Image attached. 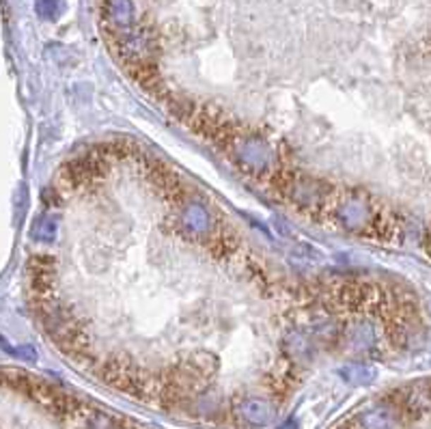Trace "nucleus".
I'll list each match as a JSON object with an SVG mask.
<instances>
[{"label": "nucleus", "instance_id": "nucleus-1", "mask_svg": "<svg viewBox=\"0 0 431 429\" xmlns=\"http://www.w3.org/2000/svg\"><path fill=\"white\" fill-rule=\"evenodd\" d=\"M104 16L110 24V32H123L134 26V5L132 0H104Z\"/></svg>", "mask_w": 431, "mask_h": 429}, {"label": "nucleus", "instance_id": "nucleus-2", "mask_svg": "<svg viewBox=\"0 0 431 429\" xmlns=\"http://www.w3.org/2000/svg\"><path fill=\"white\" fill-rule=\"evenodd\" d=\"M238 414L250 425H267L272 418V406L263 399H242L238 404Z\"/></svg>", "mask_w": 431, "mask_h": 429}, {"label": "nucleus", "instance_id": "nucleus-3", "mask_svg": "<svg viewBox=\"0 0 431 429\" xmlns=\"http://www.w3.org/2000/svg\"><path fill=\"white\" fill-rule=\"evenodd\" d=\"M358 423L363 429H393L395 412L388 406H375L358 414Z\"/></svg>", "mask_w": 431, "mask_h": 429}, {"label": "nucleus", "instance_id": "nucleus-4", "mask_svg": "<svg viewBox=\"0 0 431 429\" xmlns=\"http://www.w3.org/2000/svg\"><path fill=\"white\" fill-rule=\"evenodd\" d=\"M35 9L39 13V18L44 20H56L63 9H65V3L63 0H35Z\"/></svg>", "mask_w": 431, "mask_h": 429}, {"label": "nucleus", "instance_id": "nucleus-5", "mask_svg": "<svg viewBox=\"0 0 431 429\" xmlns=\"http://www.w3.org/2000/svg\"><path fill=\"white\" fill-rule=\"evenodd\" d=\"M32 236L42 242H52L56 236V220L54 218H42L35 226H32Z\"/></svg>", "mask_w": 431, "mask_h": 429}, {"label": "nucleus", "instance_id": "nucleus-6", "mask_svg": "<svg viewBox=\"0 0 431 429\" xmlns=\"http://www.w3.org/2000/svg\"><path fill=\"white\" fill-rule=\"evenodd\" d=\"M343 377H347L349 382H356V384H367V382H371L373 380V371L369 369V367H365V365H349V367H345L343 371Z\"/></svg>", "mask_w": 431, "mask_h": 429}, {"label": "nucleus", "instance_id": "nucleus-7", "mask_svg": "<svg viewBox=\"0 0 431 429\" xmlns=\"http://www.w3.org/2000/svg\"><path fill=\"white\" fill-rule=\"evenodd\" d=\"M279 429H298V423H296V418H287Z\"/></svg>", "mask_w": 431, "mask_h": 429}]
</instances>
